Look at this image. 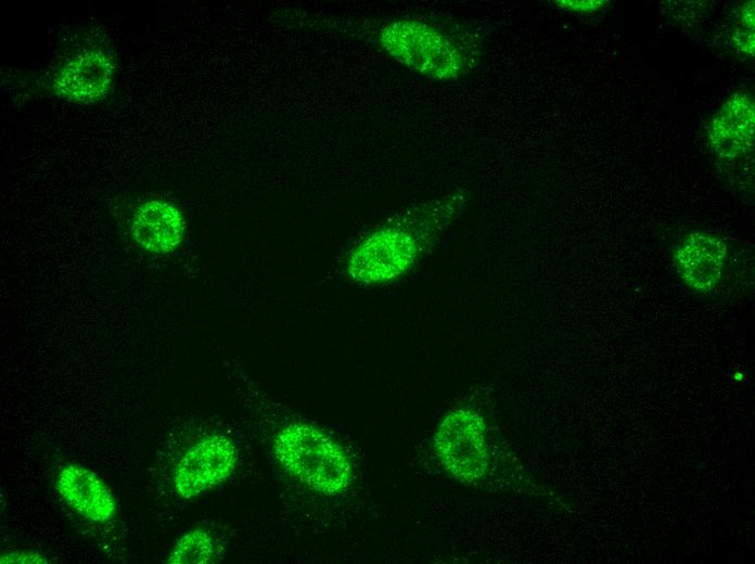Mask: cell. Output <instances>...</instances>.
Returning a JSON list of instances; mask_svg holds the SVG:
<instances>
[{
	"mask_svg": "<svg viewBox=\"0 0 755 564\" xmlns=\"http://www.w3.org/2000/svg\"><path fill=\"white\" fill-rule=\"evenodd\" d=\"M276 457L283 467L309 488L333 495L347 487L351 470L344 450L309 424H290L274 439Z\"/></svg>",
	"mask_w": 755,
	"mask_h": 564,
	"instance_id": "obj_1",
	"label": "cell"
},
{
	"mask_svg": "<svg viewBox=\"0 0 755 564\" xmlns=\"http://www.w3.org/2000/svg\"><path fill=\"white\" fill-rule=\"evenodd\" d=\"M379 42L396 61L428 78L453 79L465 66L461 49L444 33L420 21L398 20L385 25Z\"/></svg>",
	"mask_w": 755,
	"mask_h": 564,
	"instance_id": "obj_2",
	"label": "cell"
},
{
	"mask_svg": "<svg viewBox=\"0 0 755 564\" xmlns=\"http://www.w3.org/2000/svg\"><path fill=\"white\" fill-rule=\"evenodd\" d=\"M435 223L442 222L420 228L395 225L376 230L353 251L347 262L349 277L363 284H374L401 275L433 240Z\"/></svg>",
	"mask_w": 755,
	"mask_h": 564,
	"instance_id": "obj_3",
	"label": "cell"
},
{
	"mask_svg": "<svg viewBox=\"0 0 755 564\" xmlns=\"http://www.w3.org/2000/svg\"><path fill=\"white\" fill-rule=\"evenodd\" d=\"M483 419L469 409L451 411L435 434V450L455 477L472 482L484 475L488 454Z\"/></svg>",
	"mask_w": 755,
	"mask_h": 564,
	"instance_id": "obj_4",
	"label": "cell"
},
{
	"mask_svg": "<svg viewBox=\"0 0 755 564\" xmlns=\"http://www.w3.org/2000/svg\"><path fill=\"white\" fill-rule=\"evenodd\" d=\"M236 450L221 435L207 436L180 459L174 475L178 495L190 499L222 483L234 470Z\"/></svg>",
	"mask_w": 755,
	"mask_h": 564,
	"instance_id": "obj_5",
	"label": "cell"
},
{
	"mask_svg": "<svg viewBox=\"0 0 755 564\" xmlns=\"http://www.w3.org/2000/svg\"><path fill=\"white\" fill-rule=\"evenodd\" d=\"M55 487L67 504L88 521L105 524L118 514V503L107 485L87 467L63 466L56 475Z\"/></svg>",
	"mask_w": 755,
	"mask_h": 564,
	"instance_id": "obj_6",
	"label": "cell"
},
{
	"mask_svg": "<svg viewBox=\"0 0 755 564\" xmlns=\"http://www.w3.org/2000/svg\"><path fill=\"white\" fill-rule=\"evenodd\" d=\"M755 106L748 93L731 95L714 115L708 140L724 159H737L753 150Z\"/></svg>",
	"mask_w": 755,
	"mask_h": 564,
	"instance_id": "obj_7",
	"label": "cell"
},
{
	"mask_svg": "<svg viewBox=\"0 0 755 564\" xmlns=\"http://www.w3.org/2000/svg\"><path fill=\"white\" fill-rule=\"evenodd\" d=\"M726 243L714 235L692 233L677 248L674 264L692 290L707 293L718 284L727 258Z\"/></svg>",
	"mask_w": 755,
	"mask_h": 564,
	"instance_id": "obj_8",
	"label": "cell"
},
{
	"mask_svg": "<svg viewBox=\"0 0 755 564\" xmlns=\"http://www.w3.org/2000/svg\"><path fill=\"white\" fill-rule=\"evenodd\" d=\"M113 73L114 65L104 52L87 50L61 67L51 88L68 99L91 102L106 93Z\"/></svg>",
	"mask_w": 755,
	"mask_h": 564,
	"instance_id": "obj_9",
	"label": "cell"
},
{
	"mask_svg": "<svg viewBox=\"0 0 755 564\" xmlns=\"http://www.w3.org/2000/svg\"><path fill=\"white\" fill-rule=\"evenodd\" d=\"M185 222L172 204L153 200L139 206L132 217L131 236L139 248L150 254H167L181 243Z\"/></svg>",
	"mask_w": 755,
	"mask_h": 564,
	"instance_id": "obj_10",
	"label": "cell"
},
{
	"mask_svg": "<svg viewBox=\"0 0 755 564\" xmlns=\"http://www.w3.org/2000/svg\"><path fill=\"white\" fill-rule=\"evenodd\" d=\"M214 554L215 547L210 535L203 528H195L175 543L167 562L170 564H203L212 562Z\"/></svg>",
	"mask_w": 755,
	"mask_h": 564,
	"instance_id": "obj_11",
	"label": "cell"
},
{
	"mask_svg": "<svg viewBox=\"0 0 755 564\" xmlns=\"http://www.w3.org/2000/svg\"><path fill=\"white\" fill-rule=\"evenodd\" d=\"M754 1L743 4L732 36L735 47L751 57L754 56Z\"/></svg>",
	"mask_w": 755,
	"mask_h": 564,
	"instance_id": "obj_12",
	"label": "cell"
},
{
	"mask_svg": "<svg viewBox=\"0 0 755 564\" xmlns=\"http://www.w3.org/2000/svg\"><path fill=\"white\" fill-rule=\"evenodd\" d=\"M0 563H35L42 564L48 563V560L39 553L30 551H15L10 552L0 557Z\"/></svg>",
	"mask_w": 755,
	"mask_h": 564,
	"instance_id": "obj_13",
	"label": "cell"
},
{
	"mask_svg": "<svg viewBox=\"0 0 755 564\" xmlns=\"http://www.w3.org/2000/svg\"><path fill=\"white\" fill-rule=\"evenodd\" d=\"M559 7L577 11V12H594L600 9H602L607 1L603 0H578V1H572V0H562V1H554Z\"/></svg>",
	"mask_w": 755,
	"mask_h": 564,
	"instance_id": "obj_14",
	"label": "cell"
}]
</instances>
